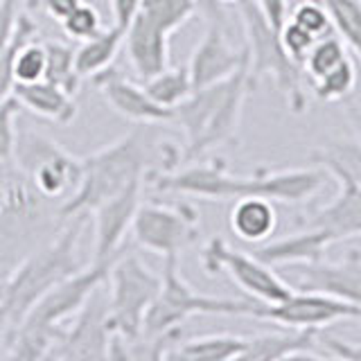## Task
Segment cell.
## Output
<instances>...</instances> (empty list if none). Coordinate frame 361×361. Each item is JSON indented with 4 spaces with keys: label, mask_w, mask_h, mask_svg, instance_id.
I'll use <instances>...</instances> for the list:
<instances>
[{
    "label": "cell",
    "mask_w": 361,
    "mask_h": 361,
    "mask_svg": "<svg viewBox=\"0 0 361 361\" xmlns=\"http://www.w3.org/2000/svg\"><path fill=\"white\" fill-rule=\"evenodd\" d=\"M357 56H348L343 63H338L334 71H330L327 75L314 79L312 82V90L314 97L319 102H338L345 99L350 93L355 90L357 84Z\"/></svg>",
    "instance_id": "4dcf8cb0"
},
{
    "label": "cell",
    "mask_w": 361,
    "mask_h": 361,
    "mask_svg": "<svg viewBox=\"0 0 361 361\" xmlns=\"http://www.w3.org/2000/svg\"><path fill=\"white\" fill-rule=\"evenodd\" d=\"M255 5L276 30L289 18V0H255Z\"/></svg>",
    "instance_id": "f35d334b"
},
{
    "label": "cell",
    "mask_w": 361,
    "mask_h": 361,
    "mask_svg": "<svg viewBox=\"0 0 361 361\" xmlns=\"http://www.w3.org/2000/svg\"><path fill=\"white\" fill-rule=\"evenodd\" d=\"M246 338L235 334H208L199 338H188L169 350L167 359H183V361H226L240 359Z\"/></svg>",
    "instance_id": "d4e9b609"
},
{
    "label": "cell",
    "mask_w": 361,
    "mask_h": 361,
    "mask_svg": "<svg viewBox=\"0 0 361 361\" xmlns=\"http://www.w3.org/2000/svg\"><path fill=\"white\" fill-rule=\"evenodd\" d=\"M197 3V14L203 16L206 25H219L224 30H231V16L226 11V5L219 0H195Z\"/></svg>",
    "instance_id": "74e56055"
},
{
    "label": "cell",
    "mask_w": 361,
    "mask_h": 361,
    "mask_svg": "<svg viewBox=\"0 0 361 361\" xmlns=\"http://www.w3.org/2000/svg\"><path fill=\"white\" fill-rule=\"evenodd\" d=\"M99 95L106 99V104L135 124H167L172 122V109H165L147 95V90L127 79L122 73L106 68V71L90 77Z\"/></svg>",
    "instance_id": "ac0fdd59"
},
{
    "label": "cell",
    "mask_w": 361,
    "mask_h": 361,
    "mask_svg": "<svg viewBox=\"0 0 361 361\" xmlns=\"http://www.w3.org/2000/svg\"><path fill=\"white\" fill-rule=\"evenodd\" d=\"M9 95L23 109L32 111L34 116H39L43 120L59 124V127H68L77 118L75 95L66 93L63 88L48 82V79H39V82L32 84H14Z\"/></svg>",
    "instance_id": "7402d4cb"
},
{
    "label": "cell",
    "mask_w": 361,
    "mask_h": 361,
    "mask_svg": "<svg viewBox=\"0 0 361 361\" xmlns=\"http://www.w3.org/2000/svg\"><path fill=\"white\" fill-rule=\"evenodd\" d=\"M109 267L111 262H90L45 291L14 330L0 338L7 357L48 359L50 348L63 330V321L73 319L90 293L106 280Z\"/></svg>",
    "instance_id": "5b68a950"
},
{
    "label": "cell",
    "mask_w": 361,
    "mask_h": 361,
    "mask_svg": "<svg viewBox=\"0 0 361 361\" xmlns=\"http://www.w3.org/2000/svg\"><path fill=\"white\" fill-rule=\"evenodd\" d=\"M14 165H9V163H3V161H0V185H5L7 183V178L11 176V174H14Z\"/></svg>",
    "instance_id": "b9f144b4"
},
{
    "label": "cell",
    "mask_w": 361,
    "mask_h": 361,
    "mask_svg": "<svg viewBox=\"0 0 361 361\" xmlns=\"http://www.w3.org/2000/svg\"><path fill=\"white\" fill-rule=\"evenodd\" d=\"M122 48L127 50L133 73L140 79L161 73L169 66V34L138 14H133L124 27Z\"/></svg>",
    "instance_id": "d6986e66"
},
{
    "label": "cell",
    "mask_w": 361,
    "mask_h": 361,
    "mask_svg": "<svg viewBox=\"0 0 361 361\" xmlns=\"http://www.w3.org/2000/svg\"><path fill=\"white\" fill-rule=\"evenodd\" d=\"M219 3L228 7V5H237V3H240V0H219Z\"/></svg>",
    "instance_id": "7bdbcfd3"
},
{
    "label": "cell",
    "mask_w": 361,
    "mask_h": 361,
    "mask_svg": "<svg viewBox=\"0 0 361 361\" xmlns=\"http://www.w3.org/2000/svg\"><path fill=\"white\" fill-rule=\"evenodd\" d=\"M142 82H145L142 88L147 90V95H149L156 104H161L165 109H174L192 93L188 66H176V68L167 66L161 73L147 77Z\"/></svg>",
    "instance_id": "484cf974"
},
{
    "label": "cell",
    "mask_w": 361,
    "mask_h": 361,
    "mask_svg": "<svg viewBox=\"0 0 361 361\" xmlns=\"http://www.w3.org/2000/svg\"><path fill=\"white\" fill-rule=\"evenodd\" d=\"M327 180L323 169L296 167L276 169L257 167L253 174L237 176L228 172V165L221 158L206 163H185L172 172H154L145 176V183H152L158 192H174L183 197H197L206 201H235L242 197H262L278 203H302L310 201Z\"/></svg>",
    "instance_id": "7a4b0ae2"
},
{
    "label": "cell",
    "mask_w": 361,
    "mask_h": 361,
    "mask_svg": "<svg viewBox=\"0 0 361 361\" xmlns=\"http://www.w3.org/2000/svg\"><path fill=\"white\" fill-rule=\"evenodd\" d=\"M142 0H111V9H113V23L120 27H127V23L133 18V14L138 11Z\"/></svg>",
    "instance_id": "60d3db41"
},
{
    "label": "cell",
    "mask_w": 361,
    "mask_h": 361,
    "mask_svg": "<svg viewBox=\"0 0 361 361\" xmlns=\"http://www.w3.org/2000/svg\"><path fill=\"white\" fill-rule=\"evenodd\" d=\"M88 214H73L61 221L52 240L34 248L20 259L0 285V330L3 338L20 323L27 310L56 282L73 276L84 267L79 257V242L86 228Z\"/></svg>",
    "instance_id": "3957f363"
},
{
    "label": "cell",
    "mask_w": 361,
    "mask_h": 361,
    "mask_svg": "<svg viewBox=\"0 0 361 361\" xmlns=\"http://www.w3.org/2000/svg\"><path fill=\"white\" fill-rule=\"evenodd\" d=\"M124 41V27L113 23L111 27H104L95 37L82 41L75 50V71L82 79H90L97 73L111 68Z\"/></svg>",
    "instance_id": "cb8c5ba5"
},
{
    "label": "cell",
    "mask_w": 361,
    "mask_h": 361,
    "mask_svg": "<svg viewBox=\"0 0 361 361\" xmlns=\"http://www.w3.org/2000/svg\"><path fill=\"white\" fill-rule=\"evenodd\" d=\"M161 289L145 316L142 334H161L174 327H183L190 316L212 314V316H246L253 300L217 298L195 291V287L183 278L178 269V257H163Z\"/></svg>",
    "instance_id": "ba28073f"
},
{
    "label": "cell",
    "mask_w": 361,
    "mask_h": 361,
    "mask_svg": "<svg viewBox=\"0 0 361 361\" xmlns=\"http://www.w3.org/2000/svg\"><path fill=\"white\" fill-rule=\"evenodd\" d=\"M228 224L237 240L248 244H262L276 233L278 212L274 208V201L262 197H242L235 199Z\"/></svg>",
    "instance_id": "603a6c76"
},
{
    "label": "cell",
    "mask_w": 361,
    "mask_h": 361,
    "mask_svg": "<svg viewBox=\"0 0 361 361\" xmlns=\"http://www.w3.org/2000/svg\"><path fill=\"white\" fill-rule=\"evenodd\" d=\"M237 16L242 20L246 37V54H248V73L257 84V79L269 77L287 99V106L293 113H302L307 109V95H305V75L302 68L291 59L280 43V30H276L257 9L255 0H240L235 5Z\"/></svg>",
    "instance_id": "52a82bcc"
},
{
    "label": "cell",
    "mask_w": 361,
    "mask_h": 361,
    "mask_svg": "<svg viewBox=\"0 0 361 361\" xmlns=\"http://www.w3.org/2000/svg\"><path fill=\"white\" fill-rule=\"evenodd\" d=\"M82 3L84 0H41V7L52 20L61 23L75 7H79Z\"/></svg>",
    "instance_id": "ab89813d"
},
{
    "label": "cell",
    "mask_w": 361,
    "mask_h": 361,
    "mask_svg": "<svg viewBox=\"0 0 361 361\" xmlns=\"http://www.w3.org/2000/svg\"><path fill=\"white\" fill-rule=\"evenodd\" d=\"M287 285L293 291L323 293L338 300L361 305V251L359 240L353 242V248L338 262H325V257L312 262L289 264Z\"/></svg>",
    "instance_id": "9a60e30c"
},
{
    "label": "cell",
    "mask_w": 361,
    "mask_h": 361,
    "mask_svg": "<svg viewBox=\"0 0 361 361\" xmlns=\"http://www.w3.org/2000/svg\"><path fill=\"white\" fill-rule=\"evenodd\" d=\"M131 235L145 251L178 257L199 240V210L190 203L169 206L158 201H140L131 221Z\"/></svg>",
    "instance_id": "8fae6325"
},
{
    "label": "cell",
    "mask_w": 361,
    "mask_h": 361,
    "mask_svg": "<svg viewBox=\"0 0 361 361\" xmlns=\"http://www.w3.org/2000/svg\"><path fill=\"white\" fill-rule=\"evenodd\" d=\"M201 267L208 276L226 274L231 276L246 293L257 302L274 305L287 298L291 293V287L287 285L285 278H280L271 267L248 253L242 248H233L221 237H212L201 251Z\"/></svg>",
    "instance_id": "7c38bea8"
},
{
    "label": "cell",
    "mask_w": 361,
    "mask_h": 361,
    "mask_svg": "<svg viewBox=\"0 0 361 361\" xmlns=\"http://www.w3.org/2000/svg\"><path fill=\"white\" fill-rule=\"evenodd\" d=\"M255 82L248 73V63L228 79L206 88H197L172 109V122L185 133V149L180 161L192 163L224 145L237 142L242 113L248 93Z\"/></svg>",
    "instance_id": "277c9868"
},
{
    "label": "cell",
    "mask_w": 361,
    "mask_h": 361,
    "mask_svg": "<svg viewBox=\"0 0 361 361\" xmlns=\"http://www.w3.org/2000/svg\"><path fill=\"white\" fill-rule=\"evenodd\" d=\"M18 102L7 95L0 102V161L14 165V152H16V118H18Z\"/></svg>",
    "instance_id": "e575fe53"
},
{
    "label": "cell",
    "mask_w": 361,
    "mask_h": 361,
    "mask_svg": "<svg viewBox=\"0 0 361 361\" xmlns=\"http://www.w3.org/2000/svg\"><path fill=\"white\" fill-rule=\"evenodd\" d=\"M312 163L330 174L338 192L300 226L325 231L334 242L359 240L361 233V152L353 142H330L312 152Z\"/></svg>",
    "instance_id": "8992f818"
},
{
    "label": "cell",
    "mask_w": 361,
    "mask_h": 361,
    "mask_svg": "<svg viewBox=\"0 0 361 361\" xmlns=\"http://www.w3.org/2000/svg\"><path fill=\"white\" fill-rule=\"evenodd\" d=\"M289 20H293L302 30H307L316 39L327 37V34L334 32L332 20H330V16H327V11H325L321 0H302L300 5L293 7Z\"/></svg>",
    "instance_id": "836d02e7"
},
{
    "label": "cell",
    "mask_w": 361,
    "mask_h": 361,
    "mask_svg": "<svg viewBox=\"0 0 361 361\" xmlns=\"http://www.w3.org/2000/svg\"><path fill=\"white\" fill-rule=\"evenodd\" d=\"M106 280L90 293L82 310L75 314L71 327H63L56 343L50 348L48 359H106L111 325H109V296Z\"/></svg>",
    "instance_id": "5bb4252c"
},
{
    "label": "cell",
    "mask_w": 361,
    "mask_h": 361,
    "mask_svg": "<svg viewBox=\"0 0 361 361\" xmlns=\"http://www.w3.org/2000/svg\"><path fill=\"white\" fill-rule=\"evenodd\" d=\"M59 25L66 37L73 41H86L104 30V23H102V14L97 11V7L88 3L75 7Z\"/></svg>",
    "instance_id": "d6a6232c"
},
{
    "label": "cell",
    "mask_w": 361,
    "mask_h": 361,
    "mask_svg": "<svg viewBox=\"0 0 361 361\" xmlns=\"http://www.w3.org/2000/svg\"><path fill=\"white\" fill-rule=\"evenodd\" d=\"M246 319L276 323L278 327H293V330H323L338 321H359L361 305L323 296V293L291 289L289 296L280 302H251L246 310Z\"/></svg>",
    "instance_id": "4fadbf2b"
},
{
    "label": "cell",
    "mask_w": 361,
    "mask_h": 361,
    "mask_svg": "<svg viewBox=\"0 0 361 361\" xmlns=\"http://www.w3.org/2000/svg\"><path fill=\"white\" fill-rule=\"evenodd\" d=\"M327 16L332 20V30L338 34L348 50L359 56L361 50V3L359 0H321Z\"/></svg>",
    "instance_id": "f546056e"
},
{
    "label": "cell",
    "mask_w": 361,
    "mask_h": 361,
    "mask_svg": "<svg viewBox=\"0 0 361 361\" xmlns=\"http://www.w3.org/2000/svg\"><path fill=\"white\" fill-rule=\"evenodd\" d=\"M0 357H7V350H5L3 341H0Z\"/></svg>",
    "instance_id": "ee69618b"
},
{
    "label": "cell",
    "mask_w": 361,
    "mask_h": 361,
    "mask_svg": "<svg viewBox=\"0 0 361 361\" xmlns=\"http://www.w3.org/2000/svg\"><path fill=\"white\" fill-rule=\"evenodd\" d=\"M334 244V240L325 231L319 228H302L280 237V240L267 242L262 246H257L255 251H251L259 262H264L267 267H289L298 262H312V259L325 257V251Z\"/></svg>",
    "instance_id": "44dd1931"
},
{
    "label": "cell",
    "mask_w": 361,
    "mask_h": 361,
    "mask_svg": "<svg viewBox=\"0 0 361 361\" xmlns=\"http://www.w3.org/2000/svg\"><path fill=\"white\" fill-rule=\"evenodd\" d=\"M353 54L348 50V45L336 37V34H327V37H321L316 39L314 45L310 48V52L305 54L302 59V75L314 82V79H319L323 75H327L330 71L338 63H343L348 56ZM355 56V54H353Z\"/></svg>",
    "instance_id": "f1b7e54d"
},
{
    "label": "cell",
    "mask_w": 361,
    "mask_h": 361,
    "mask_svg": "<svg viewBox=\"0 0 361 361\" xmlns=\"http://www.w3.org/2000/svg\"><path fill=\"white\" fill-rule=\"evenodd\" d=\"M45 43V77L48 82L63 88L66 93L77 95L82 77L75 71V50L61 41H43Z\"/></svg>",
    "instance_id": "83f0119b"
},
{
    "label": "cell",
    "mask_w": 361,
    "mask_h": 361,
    "mask_svg": "<svg viewBox=\"0 0 361 361\" xmlns=\"http://www.w3.org/2000/svg\"><path fill=\"white\" fill-rule=\"evenodd\" d=\"M45 77V43L39 39L25 41L16 50L11 61V79L14 84H32Z\"/></svg>",
    "instance_id": "1f68e13d"
},
{
    "label": "cell",
    "mask_w": 361,
    "mask_h": 361,
    "mask_svg": "<svg viewBox=\"0 0 361 361\" xmlns=\"http://www.w3.org/2000/svg\"><path fill=\"white\" fill-rule=\"evenodd\" d=\"M278 34H280V43H282V48H285V52L302 68L305 54L310 52L316 37H312L307 30H302L300 25H296V23L289 20V18L282 23V27H280Z\"/></svg>",
    "instance_id": "d590c367"
},
{
    "label": "cell",
    "mask_w": 361,
    "mask_h": 361,
    "mask_svg": "<svg viewBox=\"0 0 361 361\" xmlns=\"http://www.w3.org/2000/svg\"><path fill=\"white\" fill-rule=\"evenodd\" d=\"M321 330H293L280 327L276 332L246 338L240 359L253 361H282V359H325L319 343Z\"/></svg>",
    "instance_id": "ffe728a7"
},
{
    "label": "cell",
    "mask_w": 361,
    "mask_h": 361,
    "mask_svg": "<svg viewBox=\"0 0 361 361\" xmlns=\"http://www.w3.org/2000/svg\"><path fill=\"white\" fill-rule=\"evenodd\" d=\"M228 32L231 30H224L219 25H208L203 39L192 50L188 61L192 90L224 82V79L240 71L244 63H248L246 48L244 45L235 48L228 39Z\"/></svg>",
    "instance_id": "e0dca14e"
},
{
    "label": "cell",
    "mask_w": 361,
    "mask_h": 361,
    "mask_svg": "<svg viewBox=\"0 0 361 361\" xmlns=\"http://www.w3.org/2000/svg\"><path fill=\"white\" fill-rule=\"evenodd\" d=\"M109 325L122 338H135L161 289V276L133 251H122L109 267Z\"/></svg>",
    "instance_id": "9c48e42d"
},
{
    "label": "cell",
    "mask_w": 361,
    "mask_h": 361,
    "mask_svg": "<svg viewBox=\"0 0 361 361\" xmlns=\"http://www.w3.org/2000/svg\"><path fill=\"white\" fill-rule=\"evenodd\" d=\"M156 127L163 124H138L104 149L79 158L82 176L77 190L59 206L61 219L73 214H88L102 201L116 197L135 180H145L147 174L172 172L183 165L180 147L163 140Z\"/></svg>",
    "instance_id": "6da1fadb"
},
{
    "label": "cell",
    "mask_w": 361,
    "mask_h": 361,
    "mask_svg": "<svg viewBox=\"0 0 361 361\" xmlns=\"http://www.w3.org/2000/svg\"><path fill=\"white\" fill-rule=\"evenodd\" d=\"M142 185L145 180H135L88 212L95 224L93 262H113L124 248V237L131 231L133 214L142 201Z\"/></svg>",
    "instance_id": "2e32d148"
},
{
    "label": "cell",
    "mask_w": 361,
    "mask_h": 361,
    "mask_svg": "<svg viewBox=\"0 0 361 361\" xmlns=\"http://www.w3.org/2000/svg\"><path fill=\"white\" fill-rule=\"evenodd\" d=\"M14 167L30 178L41 197L48 201H66L79 185L82 161L61 149L54 140L34 131H18ZM59 203V206H61Z\"/></svg>",
    "instance_id": "30bf717a"
},
{
    "label": "cell",
    "mask_w": 361,
    "mask_h": 361,
    "mask_svg": "<svg viewBox=\"0 0 361 361\" xmlns=\"http://www.w3.org/2000/svg\"><path fill=\"white\" fill-rule=\"evenodd\" d=\"M30 0H0V52H3L16 27V18Z\"/></svg>",
    "instance_id": "8d00e7d4"
},
{
    "label": "cell",
    "mask_w": 361,
    "mask_h": 361,
    "mask_svg": "<svg viewBox=\"0 0 361 361\" xmlns=\"http://www.w3.org/2000/svg\"><path fill=\"white\" fill-rule=\"evenodd\" d=\"M135 14L172 37L178 27H183L197 14V3L195 0H142Z\"/></svg>",
    "instance_id": "4316f807"
}]
</instances>
